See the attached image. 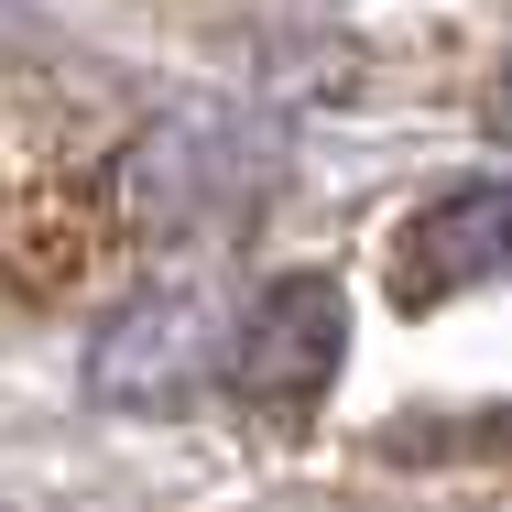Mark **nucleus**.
<instances>
[{
	"label": "nucleus",
	"instance_id": "obj_1",
	"mask_svg": "<svg viewBox=\"0 0 512 512\" xmlns=\"http://www.w3.org/2000/svg\"><path fill=\"white\" fill-rule=\"evenodd\" d=\"M229 360V316L197 284H153L88 338V393L120 414H175L186 393H207V371Z\"/></svg>",
	"mask_w": 512,
	"mask_h": 512
},
{
	"label": "nucleus",
	"instance_id": "obj_2",
	"mask_svg": "<svg viewBox=\"0 0 512 512\" xmlns=\"http://www.w3.org/2000/svg\"><path fill=\"white\" fill-rule=\"evenodd\" d=\"M251 186H262V142L229 109H175L120 153V197L142 229H218L251 207Z\"/></svg>",
	"mask_w": 512,
	"mask_h": 512
},
{
	"label": "nucleus",
	"instance_id": "obj_3",
	"mask_svg": "<svg viewBox=\"0 0 512 512\" xmlns=\"http://www.w3.org/2000/svg\"><path fill=\"white\" fill-rule=\"evenodd\" d=\"M338 338H349V306H338V284L327 273H284L262 306L240 316V338H229V393L251 414H306L327 382H338Z\"/></svg>",
	"mask_w": 512,
	"mask_h": 512
},
{
	"label": "nucleus",
	"instance_id": "obj_4",
	"mask_svg": "<svg viewBox=\"0 0 512 512\" xmlns=\"http://www.w3.org/2000/svg\"><path fill=\"white\" fill-rule=\"evenodd\" d=\"M512 273V186H458L436 197L425 218L404 229V306H436V295H469V284H502Z\"/></svg>",
	"mask_w": 512,
	"mask_h": 512
},
{
	"label": "nucleus",
	"instance_id": "obj_5",
	"mask_svg": "<svg viewBox=\"0 0 512 512\" xmlns=\"http://www.w3.org/2000/svg\"><path fill=\"white\" fill-rule=\"evenodd\" d=\"M491 131L512 142V55H502V77H491Z\"/></svg>",
	"mask_w": 512,
	"mask_h": 512
}]
</instances>
